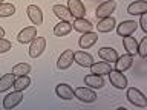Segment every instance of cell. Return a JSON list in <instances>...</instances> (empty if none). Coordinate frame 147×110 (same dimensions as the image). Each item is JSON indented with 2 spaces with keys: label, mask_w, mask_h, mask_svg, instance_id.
<instances>
[{
  "label": "cell",
  "mask_w": 147,
  "mask_h": 110,
  "mask_svg": "<svg viewBox=\"0 0 147 110\" xmlns=\"http://www.w3.org/2000/svg\"><path fill=\"white\" fill-rule=\"evenodd\" d=\"M123 43H124V48H126L127 50V54H136V49H138V41L135 37H130V35H127V37H124L123 38Z\"/></svg>",
  "instance_id": "d4e9b609"
},
{
  "label": "cell",
  "mask_w": 147,
  "mask_h": 110,
  "mask_svg": "<svg viewBox=\"0 0 147 110\" xmlns=\"http://www.w3.org/2000/svg\"><path fill=\"white\" fill-rule=\"evenodd\" d=\"M92 23L89 21V20H86L84 17L83 18H75L74 20V23H72V28L75 31H78V32H81V34H84V32H90L92 31Z\"/></svg>",
  "instance_id": "ac0fdd59"
},
{
  "label": "cell",
  "mask_w": 147,
  "mask_h": 110,
  "mask_svg": "<svg viewBox=\"0 0 147 110\" xmlns=\"http://www.w3.org/2000/svg\"><path fill=\"white\" fill-rule=\"evenodd\" d=\"M72 63H74V50L67 49L60 55V58L57 61V67L60 70H66V69H69L72 66Z\"/></svg>",
  "instance_id": "30bf717a"
},
{
  "label": "cell",
  "mask_w": 147,
  "mask_h": 110,
  "mask_svg": "<svg viewBox=\"0 0 147 110\" xmlns=\"http://www.w3.org/2000/svg\"><path fill=\"white\" fill-rule=\"evenodd\" d=\"M117 8V2L115 0H106L101 5H98L96 8V18H106V17H110V14L115 11Z\"/></svg>",
  "instance_id": "277c9868"
},
{
  "label": "cell",
  "mask_w": 147,
  "mask_h": 110,
  "mask_svg": "<svg viewBox=\"0 0 147 110\" xmlns=\"http://www.w3.org/2000/svg\"><path fill=\"white\" fill-rule=\"evenodd\" d=\"M115 26H117V21H115V18L110 15V17H106V18H100L98 25H96V31L98 32H110L115 29Z\"/></svg>",
  "instance_id": "9a60e30c"
},
{
  "label": "cell",
  "mask_w": 147,
  "mask_h": 110,
  "mask_svg": "<svg viewBox=\"0 0 147 110\" xmlns=\"http://www.w3.org/2000/svg\"><path fill=\"white\" fill-rule=\"evenodd\" d=\"M98 55H100V58H103L107 63H115L118 60V54L113 48H101L98 50Z\"/></svg>",
  "instance_id": "ffe728a7"
},
{
  "label": "cell",
  "mask_w": 147,
  "mask_h": 110,
  "mask_svg": "<svg viewBox=\"0 0 147 110\" xmlns=\"http://www.w3.org/2000/svg\"><path fill=\"white\" fill-rule=\"evenodd\" d=\"M0 3H3V0H0Z\"/></svg>",
  "instance_id": "d6a6232c"
},
{
  "label": "cell",
  "mask_w": 147,
  "mask_h": 110,
  "mask_svg": "<svg viewBox=\"0 0 147 110\" xmlns=\"http://www.w3.org/2000/svg\"><path fill=\"white\" fill-rule=\"evenodd\" d=\"M74 95L80 101H83V103H94L96 99V93L92 89H89V87H78L74 92Z\"/></svg>",
  "instance_id": "52a82bcc"
},
{
  "label": "cell",
  "mask_w": 147,
  "mask_h": 110,
  "mask_svg": "<svg viewBox=\"0 0 147 110\" xmlns=\"http://www.w3.org/2000/svg\"><path fill=\"white\" fill-rule=\"evenodd\" d=\"M140 26H141V29L147 32V14H141V18H140Z\"/></svg>",
  "instance_id": "4dcf8cb0"
},
{
  "label": "cell",
  "mask_w": 147,
  "mask_h": 110,
  "mask_svg": "<svg viewBox=\"0 0 147 110\" xmlns=\"http://www.w3.org/2000/svg\"><path fill=\"white\" fill-rule=\"evenodd\" d=\"M127 99H129V103L133 104V105H136V107H146V105H147L146 95L142 93L141 90L135 89V87L127 89Z\"/></svg>",
  "instance_id": "6da1fadb"
},
{
  "label": "cell",
  "mask_w": 147,
  "mask_h": 110,
  "mask_svg": "<svg viewBox=\"0 0 147 110\" xmlns=\"http://www.w3.org/2000/svg\"><path fill=\"white\" fill-rule=\"evenodd\" d=\"M3 35H5V29H3V28H0V38H2Z\"/></svg>",
  "instance_id": "1f68e13d"
},
{
  "label": "cell",
  "mask_w": 147,
  "mask_h": 110,
  "mask_svg": "<svg viewBox=\"0 0 147 110\" xmlns=\"http://www.w3.org/2000/svg\"><path fill=\"white\" fill-rule=\"evenodd\" d=\"M35 37H37V26H28L23 31H20V34L17 35V40H18V43H22V44H28V43H31Z\"/></svg>",
  "instance_id": "ba28073f"
},
{
  "label": "cell",
  "mask_w": 147,
  "mask_h": 110,
  "mask_svg": "<svg viewBox=\"0 0 147 110\" xmlns=\"http://www.w3.org/2000/svg\"><path fill=\"white\" fill-rule=\"evenodd\" d=\"M55 93L58 95V98L61 99H74V89L69 84H66V82H61V84L57 86V89H55Z\"/></svg>",
  "instance_id": "e0dca14e"
},
{
  "label": "cell",
  "mask_w": 147,
  "mask_h": 110,
  "mask_svg": "<svg viewBox=\"0 0 147 110\" xmlns=\"http://www.w3.org/2000/svg\"><path fill=\"white\" fill-rule=\"evenodd\" d=\"M67 9L74 18H83L86 15V8L81 0H67Z\"/></svg>",
  "instance_id": "5b68a950"
},
{
  "label": "cell",
  "mask_w": 147,
  "mask_h": 110,
  "mask_svg": "<svg viewBox=\"0 0 147 110\" xmlns=\"http://www.w3.org/2000/svg\"><path fill=\"white\" fill-rule=\"evenodd\" d=\"M96 40H98V35L95 34V32H84L81 37H80V40H78V44H80V48L81 49H89L90 46H94L96 43Z\"/></svg>",
  "instance_id": "4fadbf2b"
},
{
  "label": "cell",
  "mask_w": 147,
  "mask_h": 110,
  "mask_svg": "<svg viewBox=\"0 0 147 110\" xmlns=\"http://www.w3.org/2000/svg\"><path fill=\"white\" fill-rule=\"evenodd\" d=\"M31 72V66L28 63H20V64H16L12 67V75L14 76H22V75H28Z\"/></svg>",
  "instance_id": "4316f807"
},
{
  "label": "cell",
  "mask_w": 147,
  "mask_h": 110,
  "mask_svg": "<svg viewBox=\"0 0 147 110\" xmlns=\"http://www.w3.org/2000/svg\"><path fill=\"white\" fill-rule=\"evenodd\" d=\"M45 49H46V38H43V37H35L31 41V46H29V57H32V58L40 57Z\"/></svg>",
  "instance_id": "3957f363"
},
{
  "label": "cell",
  "mask_w": 147,
  "mask_h": 110,
  "mask_svg": "<svg viewBox=\"0 0 147 110\" xmlns=\"http://www.w3.org/2000/svg\"><path fill=\"white\" fill-rule=\"evenodd\" d=\"M132 64H133V55L126 54V55H123V57H118V60L115 61V67H117V70L124 72V70H127V69H130Z\"/></svg>",
  "instance_id": "2e32d148"
},
{
  "label": "cell",
  "mask_w": 147,
  "mask_h": 110,
  "mask_svg": "<svg viewBox=\"0 0 147 110\" xmlns=\"http://www.w3.org/2000/svg\"><path fill=\"white\" fill-rule=\"evenodd\" d=\"M29 84H31V78L28 75H22V76H16L12 87H14V90H22L23 92L25 89L29 87Z\"/></svg>",
  "instance_id": "cb8c5ba5"
},
{
  "label": "cell",
  "mask_w": 147,
  "mask_h": 110,
  "mask_svg": "<svg viewBox=\"0 0 147 110\" xmlns=\"http://www.w3.org/2000/svg\"><path fill=\"white\" fill-rule=\"evenodd\" d=\"M84 82H86V86L90 87V89H101V87H104L103 76H101V75H95V73L84 76Z\"/></svg>",
  "instance_id": "d6986e66"
},
{
  "label": "cell",
  "mask_w": 147,
  "mask_h": 110,
  "mask_svg": "<svg viewBox=\"0 0 147 110\" xmlns=\"http://www.w3.org/2000/svg\"><path fill=\"white\" fill-rule=\"evenodd\" d=\"M71 31H72V23L60 20V23H58V25H55V28H54V35L64 37V35H67Z\"/></svg>",
  "instance_id": "7402d4cb"
},
{
  "label": "cell",
  "mask_w": 147,
  "mask_h": 110,
  "mask_svg": "<svg viewBox=\"0 0 147 110\" xmlns=\"http://www.w3.org/2000/svg\"><path fill=\"white\" fill-rule=\"evenodd\" d=\"M16 12V6L12 3H0V17H11Z\"/></svg>",
  "instance_id": "83f0119b"
},
{
  "label": "cell",
  "mask_w": 147,
  "mask_h": 110,
  "mask_svg": "<svg viewBox=\"0 0 147 110\" xmlns=\"http://www.w3.org/2000/svg\"><path fill=\"white\" fill-rule=\"evenodd\" d=\"M136 28H138L136 21L126 20V21H123L121 25L117 26V32H118V35H121V37H127V35H132L133 32L136 31Z\"/></svg>",
  "instance_id": "8fae6325"
},
{
  "label": "cell",
  "mask_w": 147,
  "mask_h": 110,
  "mask_svg": "<svg viewBox=\"0 0 147 110\" xmlns=\"http://www.w3.org/2000/svg\"><path fill=\"white\" fill-rule=\"evenodd\" d=\"M28 12V17H29V20L32 21V25L38 26L43 23V12H41V9L37 6V5H29L26 9Z\"/></svg>",
  "instance_id": "9c48e42d"
},
{
  "label": "cell",
  "mask_w": 147,
  "mask_h": 110,
  "mask_svg": "<svg viewBox=\"0 0 147 110\" xmlns=\"http://www.w3.org/2000/svg\"><path fill=\"white\" fill-rule=\"evenodd\" d=\"M109 78H110V82H112V86L113 87H117V89L119 90H124V89H127V78L124 73H121L119 70H117V69H112L109 73Z\"/></svg>",
  "instance_id": "7a4b0ae2"
},
{
  "label": "cell",
  "mask_w": 147,
  "mask_h": 110,
  "mask_svg": "<svg viewBox=\"0 0 147 110\" xmlns=\"http://www.w3.org/2000/svg\"><path fill=\"white\" fill-rule=\"evenodd\" d=\"M22 101H23L22 90H16V92H12V93H9V95H6L3 98V107L8 109V110H11L14 107H17Z\"/></svg>",
  "instance_id": "8992f818"
},
{
  "label": "cell",
  "mask_w": 147,
  "mask_h": 110,
  "mask_svg": "<svg viewBox=\"0 0 147 110\" xmlns=\"http://www.w3.org/2000/svg\"><path fill=\"white\" fill-rule=\"evenodd\" d=\"M112 70V66L107 61H100V63H94L90 66V72L95 73V75H104V73H109Z\"/></svg>",
  "instance_id": "44dd1931"
},
{
  "label": "cell",
  "mask_w": 147,
  "mask_h": 110,
  "mask_svg": "<svg viewBox=\"0 0 147 110\" xmlns=\"http://www.w3.org/2000/svg\"><path fill=\"white\" fill-rule=\"evenodd\" d=\"M144 12H147L146 0H136V2H133L127 6V14H130V15H141Z\"/></svg>",
  "instance_id": "5bb4252c"
},
{
  "label": "cell",
  "mask_w": 147,
  "mask_h": 110,
  "mask_svg": "<svg viewBox=\"0 0 147 110\" xmlns=\"http://www.w3.org/2000/svg\"><path fill=\"white\" fill-rule=\"evenodd\" d=\"M52 11H54V14L60 18V20L69 21V20H72V18H74L72 14L69 12V9H67L66 6H63V5H54Z\"/></svg>",
  "instance_id": "603a6c76"
},
{
  "label": "cell",
  "mask_w": 147,
  "mask_h": 110,
  "mask_svg": "<svg viewBox=\"0 0 147 110\" xmlns=\"http://www.w3.org/2000/svg\"><path fill=\"white\" fill-rule=\"evenodd\" d=\"M14 80H16V76L12 75V72L6 73V75H3L2 78H0V93H2V92H6L9 87H12Z\"/></svg>",
  "instance_id": "484cf974"
},
{
  "label": "cell",
  "mask_w": 147,
  "mask_h": 110,
  "mask_svg": "<svg viewBox=\"0 0 147 110\" xmlns=\"http://www.w3.org/2000/svg\"><path fill=\"white\" fill-rule=\"evenodd\" d=\"M74 60L78 66L81 67H90L94 64V58H92L90 54L83 52V50H78V52H74Z\"/></svg>",
  "instance_id": "7c38bea8"
},
{
  "label": "cell",
  "mask_w": 147,
  "mask_h": 110,
  "mask_svg": "<svg viewBox=\"0 0 147 110\" xmlns=\"http://www.w3.org/2000/svg\"><path fill=\"white\" fill-rule=\"evenodd\" d=\"M136 54L140 55L141 58H146L147 57V37H144V38L141 40V43H138Z\"/></svg>",
  "instance_id": "f1b7e54d"
},
{
  "label": "cell",
  "mask_w": 147,
  "mask_h": 110,
  "mask_svg": "<svg viewBox=\"0 0 147 110\" xmlns=\"http://www.w3.org/2000/svg\"><path fill=\"white\" fill-rule=\"evenodd\" d=\"M11 49V41L6 40V38H0V54H3V52H8V50Z\"/></svg>",
  "instance_id": "f546056e"
}]
</instances>
